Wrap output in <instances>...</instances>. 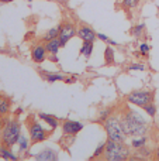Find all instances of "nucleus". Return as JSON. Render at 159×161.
I'll return each mask as SVG.
<instances>
[{"label":"nucleus","instance_id":"obj_1","mask_svg":"<svg viewBox=\"0 0 159 161\" xmlns=\"http://www.w3.org/2000/svg\"><path fill=\"white\" fill-rule=\"evenodd\" d=\"M121 125L126 131L127 137L145 136L149 130V122L140 110L132 108H126L120 113Z\"/></svg>","mask_w":159,"mask_h":161},{"label":"nucleus","instance_id":"obj_2","mask_svg":"<svg viewBox=\"0 0 159 161\" xmlns=\"http://www.w3.org/2000/svg\"><path fill=\"white\" fill-rule=\"evenodd\" d=\"M21 123L16 117H6L3 129L0 130V144L11 147L17 144L20 136H21Z\"/></svg>","mask_w":159,"mask_h":161},{"label":"nucleus","instance_id":"obj_3","mask_svg":"<svg viewBox=\"0 0 159 161\" xmlns=\"http://www.w3.org/2000/svg\"><path fill=\"white\" fill-rule=\"evenodd\" d=\"M131 157V150L123 142L106 140V150L103 154V160L106 161H126Z\"/></svg>","mask_w":159,"mask_h":161},{"label":"nucleus","instance_id":"obj_4","mask_svg":"<svg viewBox=\"0 0 159 161\" xmlns=\"http://www.w3.org/2000/svg\"><path fill=\"white\" fill-rule=\"evenodd\" d=\"M103 127L106 130L107 139L114 140V142H127V134L121 125V116L118 113H113L106 122H103Z\"/></svg>","mask_w":159,"mask_h":161},{"label":"nucleus","instance_id":"obj_5","mask_svg":"<svg viewBox=\"0 0 159 161\" xmlns=\"http://www.w3.org/2000/svg\"><path fill=\"white\" fill-rule=\"evenodd\" d=\"M27 131L28 136L31 139L33 144H39V143H44L48 139L51 131H48L38 120H35L34 117H30L27 120Z\"/></svg>","mask_w":159,"mask_h":161},{"label":"nucleus","instance_id":"obj_6","mask_svg":"<svg viewBox=\"0 0 159 161\" xmlns=\"http://www.w3.org/2000/svg\"><path fill=\"white\" fill-rule=\"evenodd\" d=\"M126 100L131 106L144 108L145 105L154 102V92L149 89H137V91H132L131 93L127 95Z\"/></svg>","mask_w":159,"mask_h":161},{"label":"nucleus","instance_id":"obj_7","mask_svg":"<svg viewBox=\"0 0 159 161\" xmlns=\"http://www.w3.org/2000/svg\"><path fill=\"white\" fill-rule=\"evenodd\" d=\"M78 36V27L72 23H65L62 24L61 33H59V40H61V45L62 48L66 47V44L73 38V37Z\"/></svg>","mask_w":159,"mask_h":161},{"label":"nucleus","instance_id":"obj_8","mask_svg":"<svg viewBox=\"0 0 159 161\" xmlns=\"http://www.w3.org/2000/svg\"><path fill=\"white\" fill-rule=\"evenodd\" d=\"M85 127V125L82 122H78V120H64V123L61 125L62 133L64 136H76L79 134V131H82Z\"/></svg>","mask_w":159,"mask_h":161},{"label":"nucleus","instance_id":"obj_9","mask_svg":"<svg viewBox=\"0 0 159 161\" xmlns=\"http://www.w3.org/2000/svg\"><path fill=\"white\" fill-rule=\"evenodd\" d=\"M34 160L38 161H56L58 160V151L52 147H44L35 154H33Z\"/></svg>","mask_w":159,"mask_h":161},{"label":"nucleus","instance_id":"obj_10","mask_svg":"<svg viewBox=\"0 0 159 161\" xmlns=\"http://www.w3.org/2000/svg\"><path fill=\"white\" fill-rule=\"evenodd\" d=\"M78 37L82 40V41H92L95 42L97 40V33L93 30L90 25L82 24L78 27Z\"/></svg>","mask_w":159,"mask_h":161},{"label":"nucleus","instance_id":"obj_11","mask_svg":"<svg viewBox=\"0 0 159 161\" xmlns=\"http://www.w3.org/2000/svg\"><path fill=\"white\" fill-rule=\"evenodd\" d=\"M31 58L35 64H42L45 59H48V53L45 44H37L31 51Z\"/></svg>","mask_w":159,"mask_h":161},{"label":"nucleus","instance_id":"obj_12","mask_svg":"<svg viewBox=\"0 0 159 161\" xmlns=\"http://www.w3.org/2000/svg\"><path fill=\"white\" fill-rule=\"evenodd\" d=\"M37 116H38V119L42 120L45 125L49 126V130H55V129L59 127V120L56 119L55 116H52V114H48V113L41 112V113H38Z\"/></svg>","mask_w":159,"mask_h":161},{"label":"nucleus","instance_id":"obj_13","mask_svg":"<svg viewBox=\"0 0 159 161\" xmlns=\"http://www.w3.org/2000/svg\"><path fill=\"white\" fill-rule=\"evenodd\" d=\"M31 144H33V143H31L30 136L21 133L18 142H17V146H18V154H27L28 151H30V146Z\"/></svg>","mask_w":159,"mask_h":161},{"label":"nucleus","instance_id":"obj_14","mask_svg":"<svg viewBox=\"0 0 159 161\" xmlns=\"http://www.w3.org/2000/svg\"><path fill=\"white\" fill-rule=\"evenodd\" d=\"M45 48H47L48 55H58L59 50L62 48L59 37H58V38H54V40H49V41H47V42H45Z\"/></svg>","mask_w":159,"mask_h":161},{"label":"nucleus","instance_id":"obj_15","mask_svg":"<svg viewBox=\"0 0 159 161\" xmlns=\"http://www.w3.org/2000/svg\"><path fill=\"white\" fill-rule=\"evenodd\" d=\"M11 112V100L6 96H0V116L7 117Z\"/></svg>","mask_w":159,"mask_h":161},{"label":"nucleus","instance_id":"obj_16","mask_svg":"<svg viewBox=\"0 0 159 161\" xmlns=\"http://www.w3.org/2000/svg\"><path fill=\"white\" fill-rule=\"evenodd\" d=\"M0 157L3 160H11V161L18 160V156L11 150V147H7V146H3V144H0Z\"/></svg>","mask_w":159,"mask_h":161},{"label":"nucleus","instance_id":"obj_17","mask_svg":"<svg viewBox=\"0 0 159 161\" xmlns=\"http://www.w3.org/2000/svg\"><path fill=\"white\" fill-rule=\"evenodd\" d=\"M148 144V137L145 136H135V137H131V147L134 150H138V148H142Z\"/></svg>","mask_w":159,"mask_h":161},{"label":"nucleus","instance_id":"obj_18","mask_svg":"<svg viewBox=\"0 0 159 161\" xmlns=\"http://www.w3.org/2000/svg\"><path fill=\"white\" fill-rule=\"evenodd\" d=\"M61 28H62V24H58L55 27L49 28L47 33L44 34L42 37V41H49V40H54V38H58L59 37V33H61Z\"/></svg>","mask_w":159,"mask_h":161},{"label":"nucleus","instance_id":"obj_19","mask_svg":"<svg viewBox=\"0 0 159 161\" xmlns=\"http://www.w3.org/2000/svg\"><path fill=\"white\" fill-rule=\"evenodd\" d=\"M93 44L95 42L92 41H83L80 45V50H79V54L83 55L85 58H90V55L93 54Z\"/></svg>","mask_w":159,"mask_h":161},{"label":"nucleus","instance_id":"obj_20","mask_svg":"<svg viewBox=\"0 0 159 161\" xmlns=\"http://www.w3.org/2000/svg\"><path fill=\"white\" fill-rule=\"evenodd\" d=\"M44 78L47 79V82L49 83H54V82H58V80H65V75L61 72H44Z\"/></svg>","mask_w":159,"mask_h":161},{"label":"nucleus","instance_id":"obj_21","mask_svg":"<svg viewBox=\"0 0 159 161\" xmlns=\"http://www.w3.org/2000/svg\"><path fill=\"white\" fill-rule=\"evenodd\" d=\"M114 58H115V51L113 50V45H107L106 51H104V61H106V64L109 65L114 64Z\"/></svg>","mask_w":159,"mask_h":161},{"label":"nucleus","instance_id":"obj_22","mask_svg":"<svg viewBox=\"0 0 159 161\" xmlns=\"http://www.w3.org/2000/svg\"><path fill=\"white\" fill-rule=\"evenodd\" d=\"M104 150H106V142L99 143L97 147H96V150L93 151V154L90 156V160H99V158H103Z\"/></svg>","mask_w":159,"mask_h":161},{"label":"nucleus","instance_id":"obj_23","mask_svg":"<svg viewBox=\"0 0 159 161\" xmlns=\"http://www.w3.org/2000/svg\"><path fill=\"white\" fill-rule=\"evenodd\" d=\"M145 28H146V24L145 23H140V24H137V25H134L132 27V36L135 37V38H141V37L145 34Z\"/></svg>","mask_w":159,"mask_h":161},{"label":"nucleus","instance_id":"obj_24","mask_svg":"<svg viewBox=\"0 0 159 161\" xmlns=\"http://www.w3.org/2000/svg\"><path fill=\"white\" fill-rule=\"evenodd\" d=\"M114 113V109L113 108H106V109H101L100 112H99V117H97V122H100V123H103V122H106L107 119H109L111 114Z\"/></svg>","mask_w":159,"mask_h":161},{"label":"nucleus","instance_id":"obj_25","mask_svg":"<svg viewBox=\"0 0 159 161\" xmlns=\"http://www.w3.org/2000/svg\"><path fill=\"white\" fill-rule=\"evenodd\" d=\"M142 110H144V113H145L146 116L152 117V119H154V117L156 116V113H158V109H156V106H155L154 102H151V103H148V105H145V106L142 108Z\"/></svg>","mask_w":159,"mask_h":161},{"label":"nucleus","instance_id":"obj_26","mask_svg":"<svg viewBox=\"0 0 159 161\" xmlns=\"http://www.w3.org/2000/svg\"><path fill=\"white\" fill-rule=\"evenodd\" d=\"M141 0H121V6L124 8H128V10H134L138 7Z\"/></svg>","mask_w":159,"mask_h":161},{"label":"nucleus","instance_id":"obj_27","mask_svg":"<svg viewBox=\"0 0 159 161\" xmlns=\"http://www.w3.org/2000/svg\"><path fill=\"white\" fill-rule=\"evenodd\" d=\"M149 51H151V47H149L146 42H142V44L140 45V54H141L142 57H148Z\"/></svg>","mask_w":159,"mask_h":161},{"label":"nucleus","instance_id":"obj_28","mask_svg":"<svg viewBox=\"0 0 159 161\" xmlns=\"http://www.w3.org/2000/svg\"><path fill=\"white\" fill-rule=\"evenodd\" d=\"M128 71L130 72H132V71H145V67L142 64H140V62H134V64H131L128 67Z\"/></svg>","mask_w":159,"mask_h":161},{"label":"nucleus","instance_id":"obj_29","mask_svg":"<svg viewBox=\"0 0 159 161\" xmlns=\"http://www.w3.org/2000/svg\"><path fill=\"white\" fill-rule=\"evenodd\" d=\"M97 40H100V41H103V42H107V41H109V37H107L106 34L97 33Z\"/></svg>","mask_w":159,"mask_h":161},{"label":"nucleus","instance_id":"obj_30","mask_svg":"<svg viewBox=\"0 0 159 161\" xmlns=\"http://www.w3.org/2000/svg\"><path fill=\"white\" fill-rule=\"evenodd\" d=\"M78 80V76H70V78H65V82L66 83H75Z\"/></svg>","mask_w":159,"mask_h":161},{"label":"nucleus","instance_id":"obj_31","mask_svg":"<svg viewBox=\"0 0 159 161\" xmlns=\"http://www.w3.org/2000/svg\"><path fill=\"white\" fill-rule=\"evenodd\" d=\"M48 59H49V61H52V62H58L59 61L58 55H48Z\"/></svg>","mask_w":159,"mask_h":161},{"label":"nucleus","instance_id":"obj_32","mask_svg":"<svg viewBox=\"0 0 159 161\" xmlns=\"http://www.w3.org/2000/svg\"><path fill=\"white\" fill-rule=\"evenodd\" d=\"M106 44H109V45H113V47H115V45H118V42H117V41H113V40H110V38H109V41H107Z\"/></svg>","mask_w":159,"mask_h":161},{"label":"nucleus","instance_id":"obj_33","mask_svg":"<svg viewBox=\"0 0 159 161\" xmlns=\"http://www.w3.org/2000/svg\"><path fill=\"white\" fill-rule=\"evenodd\" d=\"M4 122H6V117H2V116H0V130H2L3 126H4Z\"/></svg>","mask_w":159,"mask_h":161},{"label":"nucleus","instance_id":"obj_34","mask_svg":"<svg viewBox=\"0 0 159 161\" xmlns=\"http://www.w3.org/2000/svg\"><path fill=\"white\" fill-rule=\"evenodd\" d=\"M11 2H14V0H0V4H8Z\"/></svg>","mask_w":159,"mask_h":161},{"label":"nucleus","instance_id":"obj_35","mask_svg":"<svg viewBox=\"0 0 159 161\" xmlns=\"http://www.w3.org/2000/svg\"><path fill=\"white\" fill-rule=\"evenodd\" d=\"M155 157H156V158L159 160V146L156 147V150H155Z\"/></svg>","mask_w":159,"mask_h":161},{"label":"nucleus","instance_id":"obj_36","mask_svg":"<svg viewBox=\"0 0 159 161\" xmlns=\"http://www.w3.org/2000/svg\"><path fill=\"white\" fill-rule=\"evenodd\" d=\"M27 2H28V3H31V2H33V0H27Z\"/></svg>","mask_w":159,"mask_h":161},{"label":"nucleus","instance_id":"obj_37","mask_svg":"<svg viewBox=\"0 0 159 161\" xmlns=\"http://www.w3.org/2000/svg\"><path fill=\"white\" fill-rule=\"evenodd\" d=\"M0 158H2V157H0Z\"/></svg>","mask_w":159,"mask_h":161}]
</instances>
